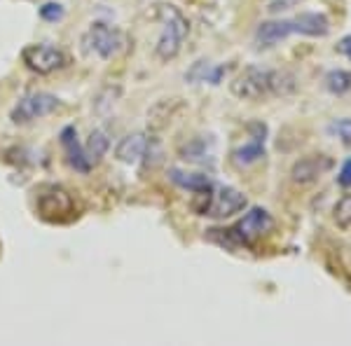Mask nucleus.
<instances>
[{"mask_svg":"<svg viewBox=\"0 0 351 346\" xmlns=\"http://www.w3.org/2000/svg\"><path fill=\"white\" fill-rule=\"evenodd\" d=\"M160 24H162V31L155 45V54L160 56L162 61H171L180 54L185 38H188V33H190L188 16L180 12L178 8H173V5H162Z\"/></svg>","mask_w":351,"mask_h":346,"instance_id":"f257e3e1","label":"nucleus"},{"mask_svg":"<svg viewBox=\"0 0 351 346\" xmlns=\"http://www.w3.org/2000/svg\"><path fill=\"white\" fill-rule=\"evenodd\" d=\"M82 45L87 52L96 54L99 59H115L127 49V38L117 26H110L106 21H94L82 36Z\"/></svg>","mask_w":351,"mask_h":346,"instance_id":"f03ea898","label":"nucleus"},{"mask_svg":"<svg viewBox=\"0 0 351 346\" xmlns=\"http://www.w3.org/2000/svg\"><path fill=\"white\" fill-rule=\"evenodd\" d=\"M232 94L241 101H263L271 96V71L258 66L243 68L239 75L234 77V82L230 84Z\"/></svg>","mask_w":351,"mask_h":346,"instance_id":"7ed1b4c3","label":"nucleus"},{"mask_svg":"<svg viewBox=\"0 0 351 346\" xmlns=\"http://www.w3.org/2000/svg\"><path fill=\"white\" fill-rule=\"evenodd\" d=\"M202 197H206V203L199 208V215H208V218H218V220L230 218V215L243 211L248 203L246 195L230 185L213 187L208 195H202Z\"/></svg>","mask_w":351,"mask_h":346,"instance_id":"20e7f679","label":"nucleus"},{"mask_svg":"<svg viewBox=\"0 0 351 346\" xmlns=\"http://www.w3.org/2000/svg\"><path fill=\"white\" fill-rule=\"evenodd\" d=\"M274 230V218L269 215L267 208L263 206H253L243 218L237 223L230 232V236L237 243H243V246H253L258 239L267 236L269 232Z\"/></svg>","mask_w":351,"mask_h":346,"instance_id":"39448f33","label":"nucleus"},{"mask_svg":"<svg viewBox=\"0 0 351 346\" xmlns=\"http://www.w3.org/2000/svg\"><path fill=\"white\" fill-rule=\"evenodd\" d=\"M59 108H61V101L56 99L54 94L33 92V94H26L24 99H19V103L12 108L10 117H12L14 124H31L36 120H43V117L52 115Z\"/></svg>","mask_w":351,"mask_h":346,"instance_id":"423d86ee","label":"nucleus"},{"mask_svg":"<svg viewBox=\"0 0 351 346\" xmlns=\"http://www.w3.org/2000/svg\"><path fill=\"white\" fill-rule=\"evenodd\" d=\"M21 61L38 75H49V73L68 66V54L52 45H26L21 49Z\"/></svg>","mask_w":351,"mask_h":346,"instance_id":"0eeeda50","label":"nucleus"},{"mask_svg":"<svg viewBox=\"0 0 351 346\" xmlns=\"http://www.w3.org/2000/svg\"><path fill=\"white\" fill-rule=\"evenodd\" d=\"M38 211L47 220H66L73 213V197L64 187H49L38 199Z\"/></svg>","mask_w":351,"mask_h":346,"instance_id":"6e6552de","label":"nucleus"},{"mask_svg":"<svg viewBox=\"0 0 351 346\" xmlns=\"http://www.w3.org/2000/svg\"><path fill=\"white\" fill-rule=\"evenodd\" d=\"M152 150V140L145 134H129L115 145V160L122 164H138Z\"/></svg>","mask_w":351,"mask_h":346,"instance_id":"1a4fd4ad","label":"nucleus"},{"mask_svg":"<svg viewBox=\"0 0 351 346\" xmlns=\"http://www.w3.org/2000/svg\"><path fill=\"white\" fill-rule=\"evenodd\" d=\"M328 169H332V160L326 155H314V157H304L293 164L291 175H293V183L298 185H309L314 180H319Z\"/></svg>","mask_w":351,"mask_h":346,"instance_id":"9d476101","label":"nucleus"},{"mask_svg":"<svg viewBox=\"0 0 351 346\" xmlns=\"http://www.w3.org/2000/svg\"><path fill=\"white\" fill-rule=\"evenodd\" d=\"M295 33V26H293V19H271V21H263L256 31V45L260 49H269L274 45H279L281 40H286L288 36Z\"/></svg>","mask_w":351,"mask_h":346,"instance_id":"9b49d317","label":"nucleus"},{"mask_svg":"<svg viewBox=\"0 0 351 346\" xmlns=\"http://www.w3.org/2000/svg\"><path fill=\"white\" fill-rule=\"evenodd\" d=\"M61 145L66 147L68 164H71L75 171H80V173H89V171H92L94 164L89 162L87 152H84V145H80V140H77L75 127H66L64 132H61Z\"/></svg>","mask_w":351,"mask_h":346,"instance_id":"f8f14e48","label":"nucleus"},{"mask_svg":"<svg viewBox=\"0 0 351 346\" xmlns=\"http://www.w3.org/2000/svg\"><path fill=\"white\" fill-rule=\"evenodd\" d=\"M256 132L258 134L253 136V140H248L246 145L237 147L232 152V162L237 166H253L265 157V134H267V129H265V124H256Z\"/></svg>","mask_w":351,"mask_h":346,"instance_id":"ddd939ff","label":"nucleus"},{"mask_svg":"<svg viewBox=\"0 0 351 346\" xmlns=\"http://www.w3.org/2000/svg\"><path fill=\"white\" fill-rule=\"evenodd\" d=\"M293 26H295V33H302V36H311V38H324L330 31V21H328L326 14L321 12H302L293 19Z\"/></svg>","mask_w":351,"mask_h":346,"instance_id":"4468645a","label":"nucleus"},{"mask_svg":"<svg viewBox=\"0 0 351 346\" xmlns=\"http://www.w3.org/2000/svg\"><path fill=\"white\" fill-rule=\"evenodd\" d=\"M169 178H171V183H176L178 187H183V190L195 192V195H199V197L208 195V192L216 187L208 175H204V173H185V171H180V169H171V171H169Z\"/></svg>","mask_w":351,"mask_h":346,"instance_id":"2eb2a0df","label":"nucleus"},{"mask_svg":"<svg viewBox=\"0 0 351 346\" xmlns=\"http://www.w3.org/2000/svg\"><path fill=\"white\" fill-rule=\"evenodd\" d=\"M225 71L228 68L225 66H213L208 64V61H197L195 66L188 71V80L190 82H211V84H220V80H223Z\"/></svg>","mask_w":351,"mask_h":346,"instance_id":"dca6fc26","label":"nucleus"},{"mask_svg":"<svg viewBox=\"0 0 351 346\" xmlns=\"http://www.w3.org/2000/svg\"><path fill=\"white\" fill-rule=\"evenodd\" d=\"M108 147H110L108 134H106L104 129H94V132L89 134V140H87V145H84V152H87L89 162H92V164H99V162L106 157Z\"/></svg>","mask_w":351,"mask_h":346,"instance_id":"f3484780","label":"nucleus"},{"mask_svg":"<svg viewBox=\"0 0 351 346\" xmlns=\"http://www.w3.org/2000/svg\"><path fill=\"white\" fill-rule=\"evenodd\" d=\"M326 89L335 96H349L351 94V73L335 68V71L326 73Z\"/></svg>","mask_w":351,"mask_h":346,"instance_id":"a211bd4d","label":"nucleus"},{"mask_svg":"<svg viewBox=\"0 0 351 346\" xmlns=\"http://www.w3.org/2000/svg\"><path fill=\"white\" fill-rule=\"evenodd\" d=\"M335 223L342 230H351V195H344L342 199L335 203Z\"/></svg>","mask_w":351,"mask_h":346,"instance_id":"6ab92c4d","label":"nucleus"},{"mask_svg":"<svg viewBox=\"0 0 351 346\" xmlns=\"http://www.w3.org/2000/svg\"><path fill=\"white\" fill-rule=\"evenodd\" d=\"M64 16H66V10H64V5H59V3H45L40 8L43 21H52V24H56V21H61Z\"/></svg>","mask_w":351,"mask_h":346,"instance_id":"aec40b11","label":"nucleus"},{"mask_svg":"<svg viewBox=\"0 0 351 346\" xmlns=\"http://www.w3.org/2000/svg\"><path fill=\"white\" fill-rule=\"evenodd\" d=\"M330 132L337 134V138H342L344 145H351V120L344 117V120H337L330 124Z\"/></svg>","mask_w":351,"mask_h":346,"instance_id":"412c9836","label":"nucleus"},{"mask_svg":"<svg viewBox=\"0 0 351 346\" xmlns=\"http://www.w3.org/2000/svg\"><path fill=\"white\" fill-rule=\"evenodd\" d=\"M298 0H263V10L269 14H279V12H286L295 5Z\"/></svg>","mask_w":351,"mask_h":346,"instance_id":"4be33fe9","label":"nucleus"},{"mask_svg":"<svg viewBox=\"0 0 351 346\" xmlns=\"http://www.w3.org/2000/svg\"><path fill=\"white\" fill-rule=\"evenodd\" d=\"M337 183L342 185V187H351V157L347 162L342 164V169H339V173H337Z\"/></svg>","mask_w":351,"mask_h":346,"instance_id":"5701e85b","label":"nucleus"},{"mask_svg":"<svg viewBox=\"0 0 351 346\" xmlns=\"http://www.w3.org/2000/svg\"><path fill=\"white\" fill-rule=\"evenodd\" d=\"M337 52L339 54H344L347 59L351 61V36H344L342 40L337 42Z\"/></svg>","mask_w":351,"mask_h":346,"instance_id":"b1692460","label":"nucleus"}]
</instances>
